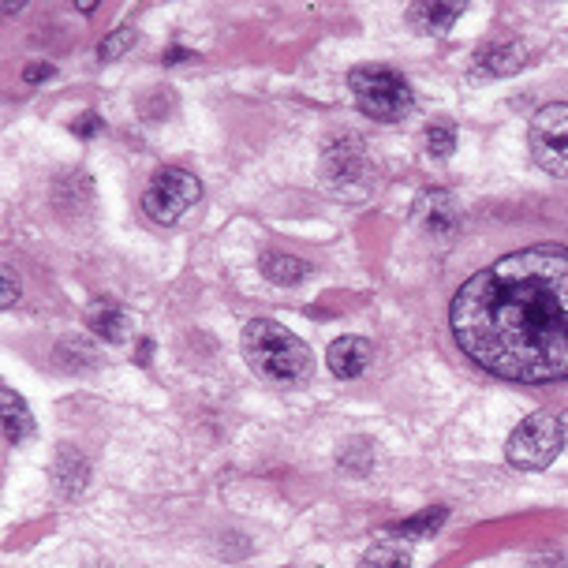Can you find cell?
I'll return each instance as SVG.
<instances>
[{"label":"cell","mask_w":568,"mask_h":568,"mask_svg":"<svg viewBox=\"0 0 568 568\" xmlns=\"http://www.w3.org/2000/svg\"><path fill=\"white\" fill-rule=\"evenodd\" d=\"M449 326L456 348L494 378H568V247L539 243L471 273Z\"/></svg>","instance_id":"obj_1"},{"label":"cell","mask_w":568,"mask_h":568,"mask_svg":"<svg viewBox=\"0 0 568 568\" xmlns=\"http://www.w3.org/2000/svg\"><path fill=\"white\" fill-rule=\"evenodd\" d=\"M243 359L270 385H307L314 374V355L296 333L273 318H251L243 326Z\"/></svg>","instance_id":"obj_2"},{"label":"cell","mask_w":568,"mask_h":568,"mask_svg":"<svg viewBox=\"0 0 568 568\" xmlns=\"http://www.w3.org/2000/svg\"><path fill=\"white\" fill-rule=\"evenodd\" d=\"M352 98L359 105L363 116L378 120V124H400L404 116L415 109V94L408 79L397 75L393 68H355L348 75Z\"/></svg>","instance_id":"obj_3"},{"label":"cell","mask_w":568,"mask_h":568,"mask_svg":"<svg viewBox=\"0 0 568 568\" xmlns=\"http://www.w3.org/2000/svg\"><path fill=\"white\" fill-rule=\"evenodd\" d=\"M322 184L333 199L359 202L374 191V161L359 135H341L322 150Z\"/></svg>","instance_id":"obj_4"},{"label":"cell","mask_w":568,"mask_h":568,"mask_svg":"<svg viewBox=\"0 0 568 568\" xmlns=\"http://www.w3.org/2000/svg\"><path fill=\"white\" fill-rule=\"evenodd\" d=\"M561 445H565L561 419L550 412H535L509 434L505 456H509V464L520 471H542L561 456Z\"/></svg>","instance_id":"obj_5"},{"label":"cell","mask_w":568,"mask_h":568,"mask_svg":"<svg viewBox=\"0 0 568 568\" xmlns=\"http://www.w3.org/2000/svg\"><path fill=\"white\" fill-rule=\"evenodd\" d=\"M202 199V184L184 169H161L150 187L142 191V210L154 225H176Z\"/></svg>","instance_id":"obj_6"},{"label":"cell","mask_w":568,"mask_h":568,"mask_svg":"<svg viewBox=\"0 0 568 568\" xmlns=\"http://www.w3.org/2000/svg\"><path fill=\"white\" fill-rule=\"evenodd\" d=\"M527 146H531L535 165L550 176H568V105H542L527 128Z\"/></svg>","instance_id":"obj_7"},{"label":"cell","mask_w":568,"mask_h":568,"mask_svg":"<svg viewBox=\"0 0 568 568\" xmlns=\"http://www.w3.org/2000/svg\"><path fill=\"white\" fill-rule=\"evenodd\" d=\"M524 64H527V45L516 42V38H497V42H486L471 57V79H505L516 75Z\"/></svg>","instance_id":"obj_8"},{"label":"cell","mask_w":568,"mask_h":568,"mask_svg":"<svg viewBox=\"0 0 568 568\" xmlns=\"http://www.w3.org/2000/svg\"><path fill=\"white\" fill-rule=\"evenodd\" d=\"M412 217H415V225L434 240H453L456 229H460V210H456V199L449 191H426V195L415 202Z\"/></svg>","instance_id":"obj_9"},{"label":"cell","mask_w":568,"mask_h":568,"mask_svg":"<svg viewBox=\"0 0 568 568\" xmlns=\"http://www.w3.org/2000/svg\"><path fill=\"white\" fill-rule=\"evenodd\" d=\"M371 359H374L371 341L367 337H352V333H348V337H337L329 344V352H326L329 371L337 374L341 382L359 378V374L371 367Z\"/></svg>","instance_id":"obj_10"},{"label":"cell","mask_w":568,"mask_h":568,"mask_svg":"<svg viewBox=\"0 0 568 568\" xmlns=\"http://www.w3.org/2000/svg\"><path fill=\"white\" fill-rule=\"evenodd\" d=\"M87 479H90V468H87V456L71 445H60L57 453V464H53V486L64 501H75L79 494L87 490Z\"/></svg>","instance_id":"obj_11"},{"label":"cell","mask_w":568,"mask_h":568,"mask_svg":"<svg viewBox=\"0 0 568 568\" xmlns=\"http://www.w3.org/2000/svg\"><path fill=\"white\" fill-rule=\"evenodd\" d=\"M0 412H4V445L8 449L23 445L30 434H34V419H30V412H27V400L19 397L12 385H0Z\"/></svg>","instance_id":"obj_12"},{"label":"cell","mask_w":568,"mask_h":568,"mask_svg":"<svg viewBox=\"0 0 568 568\" xmlns=\"http://www.w3.org/2000/svg\"><path fill=\"white\" fill-rule=\"evenodd\" d=\"M87 326L94 329L101 341L120 344V341L131 337V314L124 307H116V303L101 300V303H94V307L87 311Z\"/></svg>","instance_id":"obj_13"},{"label":"cell","mask_w":568,"mask_h":568,"mask_svg":"<svg viewBox=\"0 0 568 568\" xmlns=\"http://www.w3.org/2000/svg\"><path fill=\"white\" fill-rule=\"evenodd\" d=\"M464 12V4H445V0H419V4L408 8V23L419 30V34H445L456 16Z\"/></svg>","instance_id":"obj_14"},{"label":"cell","mask_w":568,"mask_h":568,"mask_svg":"<svg viewBox=\"0 0 568 568\" xmlns=\"http://www.w3.org/2000/svg\"><path fill=\"white\" fill-rule=\"evenodd\" d=\"M262 277H266L270 284H277V288H296V284L307 281L311 266L296 255H281V251H270V255H262L258 262Z\"/></svg>","instance_id":"obj_15"},{"label":"cell","mask_w":568,"mask_h":568,"mask_svg":"<svg viewBox=\"0 0 568 568\" xmlns=\"http://www.w3.org/2000/svg\"><path fill=\"white\" fill-rule=\"evenodd\" d=\"M445 520H449V509H445V505H430V509L393 524L389 535H397V539H434V531H438Z\"/></svg>","instance_id":"obj_16"},{"label":"cell","mask_w":568,"mask_h":568,"mask_svg":"<svg viewBox=\"0 0 568 568\" xmlns=\"http://www.w3.org/2000/svg\"><path fill=\"white\" fill-rule=\"evenodd\" d=\"M355 568H412V554H408V546L397 539H382L359 557Z\"/></svg>","instance_id":"obj_17"},{"label":"cell","mask_w":568,"mask_h":568,"mask_svg":"<svg viewBox=\"0 0 568 568\" xmlns=\"http://www.w3.org/2000/svg\"><path fill=\"white\" fill-rule=\"evenodd\" d=\"M456 150V124L453 120H434L430 128H426V154L445 161Z\"/></svg>","instance_id":"obj_18"},{"label":"cell","mask_w":568,"mask_h":568,"mask_svg":"<svg viewBox=\"0 0 568 568\" xmlns=\"http://www.w3.org/2000/svg\"><path fill=\"white\" fill-rule=\"evenodd\" d=\"M131 45H135V30H131V27H116L113 34H109L105 42L98 45V60H101V64H109V60H120Z\"/></svg>","instance_id":"obj_19"},{"label":"cell","mask_w":568,"mask_h":568,"mask_svg":"<svg viewBox=\"0 0 568 568\" xmlns=\"http://www.w3.org/2000/svg\"><path fill=\"white\" fill-rule=\"evenodd\" d=\"M53 64H45V60H38V64H27L23 68V83H30V87H34V83H45V79H53Z\"/></svg>","instance_id":"obj_20"},{"label":"cell","mask_w":568,"mask_h":568,"mask_svg":"<svg viewBox=\"0 0 568 568\" xmlns=\"http://www.w3.org/2000/svg\"><path fill=\"white\" fill-rule=\"evenodd\" d=\"M71 131H75L79 139L98 135V131H101V116H98V113H83V116L75 120V124H71Z\"/></svg>","instance_id":"obj_21"},{"label":"cell","mask_w":568,"mask_h":568,"mask_svg":"<svg viewBox=\"0 0 568 568\" xmlns=\"http://www.w3.org/2000/svg\"><path fill=\"white\" fill-rule=\"evenodd\" d=\"M19 303V277L12 266H4V300H0V307H12Z\"/></svg>","instance_id":"obj_22"},{"label":"cell","mask_w":568,"mask_h":568,"mask_svg":"<svg viewBox=\"0 0 568 568\" xmlns=\"http://www.w3.org/2000/svg\"><path fill=\"white\" fill-rule=\"evenodd\" d=\"M165 64H184V60H195V53H187V49H165Z\"/></svg>","instance_id":"obj_23"},{"label":"cell","mask_w":568,"mask_h":568,"mask_svg":"<svg viewBox=\"0 0 568 568\" xmlns=\"http://www.w3.org/2000/svg\"><path fill=\"white\" fill-rule=\"evenodd\" d=\"M557 419H561V434H565V445H568V412H561Z\"/></svg>","instance_id":"obj_24"}]
</instances>
